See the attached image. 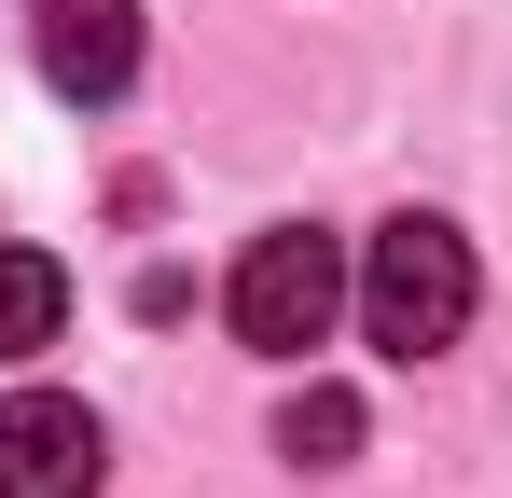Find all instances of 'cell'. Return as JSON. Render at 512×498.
I'll use <instances>...</instances> for the list:
<instances>
[{
  "label": "cell",
  "mask_w": 512,
  "mask_h": 498,
  "mask_svg": "<svg viewBox=\"0 0 512 498\" xmlns=\"http://www.w3.org/2000/svg\"><path fill=\"white\" fill-rule=\"evenodd\" d=\"M346 305H360V332H374L388 360H443V346L471 332V305H485V277H471V236H457L443 208H402L388 236L346 263Z\"/></svg>",
  "instance_id": "6da1fadb"
},
{
  "label": "cell",
  "mask_w": 512,
  "mask_h": 498,
  "mask_svg": "<svg viewBox=\"0 0 512 498\" xmlns=\"http://www.w3.org/2000/svg\"><path fill=\"white\" fill-rule=\"evenodd\" d=\"M222 319H236V346H263V360H305V346L346 319V236H319V222L250 236L236 277H222Z\"/></svg>",
  "instance_id": "7a4b0ae2"
},
{
  "label": "cell",
  "mask_w": 512,
  "mask_h": 498,
  "mask_svg": "<svg viewBox=\"0 0 512 498\" xmlns=\"http://www.w3.org/2000/svg\"><path fill=\"white\" fill-rule=\"evenodd\" d=\"M97 471H111V443H97V415L70 388L0 402V498H97Z\"/></svg>",
  "instance_id": "3957f363"
},
{
  "label": "cell",
  "mask_w": 512,
  "mask_h": 498,
  "mask_svg": "<svg viewBox=\"0 0 512 498\" xmlns=\"http://www.w3.org/2000/svg\"><path fill=\"white\" fill-rule=\"evenodd\" d=\"M28 42H42V83L111 111L139 83V0H28Z\"/></svg>",
  "instance_id": "277c9868"
},
{
  "label": "cell",
  "mask_w": 512,
  "mask_h": 498,
  "mask_svg": "<svg viewBox=\"0 0 512 498\" xmlns=\"http://www.w3.org/2000/svg\"><path fill=\"white\" fill-rule=\"evenodd\" d=\"M70 319V263L56 249H0V360H42Z\"/></svg>",
  "instance_id": "5b68a950"
},
{
  "label": "cell",
  "mask_w": 512,
  "mask_h": 498,
  "mask_svg": "<svg viewBox=\"0 0 512 498\" xmlns=\"http://www.w3.org/2000/svg\"><path fill=\"white\" fill-rule=\"evenodd\" d=\"M277 457H305V471H333V457H360V402H346V388H305V402L277 415Z\"/></svg>",
  "instance_id": "8992f818"
}]
</instances>
